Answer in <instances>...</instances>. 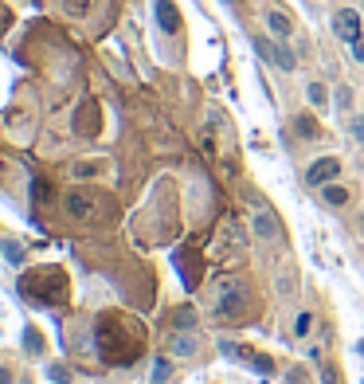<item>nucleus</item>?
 <instances>
[{
  "label": "nucleus",
  "mask_w": 364,
  "mask_h": 384,
  "mask_svg": "<svg viewBox=\"0 0 364 384\" xmlns=\"http://www.w3.org/2000/svg\"><path fill=\"white\" fill-rule=\"evenodd\" d=\"M145 353V325L126 314L99 318V357L106 364H133Z\"/></svg>",
  "instance_id": "obj_1"
},
{
  "label": "nucleus",
  "mask_w": 364,
  "mask_h": 384,
  "mask_svg": "<svg viewBox=\"0 0 364 384\" xmlns=\"http://www.w3.org/2000/svg\"><path fill=\"white\" fill-rule=\"evenodd\" d=\"M20 294L36 306H63L67 302V275L59 266H40V271H28L20 283Z\"/></svg>",
  "instance_id": "obj_2"
},
{
  "label": "nucleus",
  "mask_w": 364,
  "mask_h": 384,
  "mask_svg": "<svg viewBox=\"0 0 364 384\" xmlns=\"http://www.w3.org/2000/svg\"><path fill=\"white\" fill-rule=\"evenodd\" d=\"M251 306V286L239 275H224L216 283V314L219 318H243V310Z\"/></svg>",
  "instance_id": "obj_3"
},
{
  "label": "nucleus",
  "mask_w": 364,
  "mask_h": 384,
  "mask_svg": "<svg viewBox=\"0 0 364 384\" xmlns=\"http://www.w3.org/2000/svg\"><path fill=\"white\" fill-rule=\"evenodd\" d=\"M102 208H106V200L99 192H90V188H75L67 197V212L75 220H94V216H102Z\"/></svg>",
  "instance_id": "obj_4"
},
{
  "label": "nucleus",
  "mask_w": 364,
  "mask_h": 384,
  "mask_svg": "<svg viewBox=\"0 0 364 384\" xmlns=\"http://www.w3.org/2000/svg\"><path fill=\"white\" fill-rule=\"evenodd\" d=\"M219 353L231 357V361H247V364H255L259 373H275V361L266 353H255V349H247V345H235V341H219Z\"/></svg>",
  "instance_id": "obj_5"
},
{
  "label": "nucleus",
  "mask_w": 364,
  "mask_h": 384,
  "mask_svg": "<svg viewBox=\"0 0 364 384\" xmlns=\"http://www.w3.org/2000/svg\"><path fill=\"white\" fill-rule=\"evenodd\" d=\"M251 227H255V236L263 243H282V224H278V216L270 208H255L251 212Z\"/></svg>",
  "instance_id": "obj_6"
},
{
  "label": "nucleus",
  "mask_w": 364,
  "mask_h": 384,
  "mask_svg": "<svg viewBox=\"0 0 364 384\" xmlns=\"http://www.w3.org/2000/svg\"><path fill=\"white\" fill-rule=\"evenodd\" d=\"M255 51L263 55L266 63H275L278 71H294V67H298L294 51L286 48V43H270V40H263V36H259V40H255Z\"/></svg>",
  "instance_id": "obj_7"
},
{
  "label": "nucleus",
  "mask_w": 364,
  "mask_h": 384,
  "mask_svg": "<svg viewBox=\"0 0 364 384\" xmlns=\"http://www.w3.org/2000/svg\"><path fill=\"white\" fill-rule=\"evenodd\" d=\"M333 31L341 36L344 43L364 40V20H361V12H356V8H341V12L333 16Z\"/></svg>",
  "instance_id": "obj_8"
},
{
  "label": "nucleus",
  "mask_w": 364,
  "mask_h": 384,
  "mask_svg": "<svg viewBox=\"0 0 364 384\" xmlns=\"http://www.w3.org/2000/svg\"><path fill=\"white\" fill-rule=\"evenodd\" d=\"M337 173H341V161H337V157H321V161H314V165H310L305 180H310L314 188H325L329 180H337Z\"/></svg>",
  "instance_id": "obj_9"
},
{
  "label": "nucleus",
  "mask_w": 364,
  "mask_h": 384,
  "mask_svg": "<svg viewBox=\"0 0 364 384\" xmlns=\"http://www.w3.org/2000/svg\"><path fill=\"white\" fill-rule=\"evenodd\" d=\"M168 353L173 357H196L200 353V337L196 334H168Z\"/></svg>",
  "instance_id": "obj_10"
},
{
  "label": "nucleus",
  "mask_w": 364,
  "mask_h": 384,
  "mask_svg": "<svg viewBox=\"0 0 364 384\" xmlns=\"http://www.w3.org/2000/svg\"><path fill=\"white\" fill-rule=\"evenodd\" d=\"M266 28H270L275 40H290V36H294V20L278 8H266Z\"/></svg>",
  "instance_id": "obj_11"
},
{
  "label": "nucleus",
  "mask_w": 364,
  "mask_h": 384,
  "mask_svg": "<svg viewBox=\"0 0 364 384\" xmlns=\"http://www.w3.org/2000/svg\"><path fill=\"white\" fill-rule=\"evenodd\" d=\"M157 24L165 31H180V16H177V8H173L168 0H157Z\"/></svg>",
  "instance_id": "obj_12"
},
{
  "label": "nucleus",
  "mask_w": 364,
  "mask_h": 384,
  "mask_svg": "<svg viewBox=\"0 0 364 384\" xmlns=\"http://www.w3.org/2000/svg\"><path fill=\"white\" fill-rule=\"evenodd\" d=\"M168 376H173V353L153 361V373H149V381H153V384H165Z\"/></svg>",
  "instance_id": "obj_13"
},
{
  "label": "nucleus",
  "mask_w": 364,
  "mask_h": 384,
  "mask_svg": "<svg viewBox=\"0 0 364 384\" xmlns=\"http://www.w3.org/2000/svg\"><path fill=\"white\" fill-rule=\"evenodd\" d=\"M294 129L302 134V138H317V134H321V126H317L310 114H294Z\"/></svg>",
  "instance_id": "obj_14"
},
{
  "label": "nucleus",
  "mask_w": 364,
  "mask_h": 384,
  "mask_svg": "<svg viewBox=\"0 0 364 384\" xmlns=\"http://www.w3.org/2000/svg\"><path fill=\"white\" fill-rule=\"evenodd\" d=\"M24 349H28L31 357L43 353V337H40V329H36V325H28V329H24Z\"/></svg>",
  "instance_id": "obj_15"
},
{
  "label": "nucleus",
  "mask_w": 364,
  "mask_h": 384,
  "mask_svg": "<svg viewBox=\"0 0 364 384\" xmlns=\"http://www.w3.org/2000/svg\"><path fill=\"white\" fill-rule=\"evenodd\" d=\"M0 255L8 259V263H24V243H20V239H4Z\"/></svg>",
  "instance_id": "obj_16"
},
{
  "label": "nucleus",
  "mask_w": 364,
  "mask_h": 384,
  "mask_svg": "<svg viewBox=\"0 0 364 384\" xmlns=\"http://www.w3.org/2000/svg\"><path fill=\"white\" fill-rule=\"evenodd\" d=\"M325 200H329L333 208H344L349 204V192H344L341 185H325Z\"/></svg>",
  "instance_id": "obj_17"
},
{
  "label": "nucleus",
  "mask_w": 364,
  "mask_h": 384,
  "mask_svg": "<svg viewBox=\"0 0 364 384\" xmlns=\"http://www.w3.org/2000/svg\"><path fill=\"white\" fill-rule=\"evenodd\" d=\"M305 99H310V106H325V102H329V94H325L321 83H310V87H305Z\"/></svg>",
  "instance_id": "obj_18"
},
{
  "label": "nucleus",
  "mask_w": 364,
  "mask_h": 384,
  "mask_svg": "<svg viewBox=\"0 0 364 384\" xmlns=\"http://www.w3.org/2000/svg\"><path fill=\"white\" fill-rule=\"evenodd\" d=\"M48 376H51L55 384H67V381H71V373L63 369V364H51V369H48Z\"/></svg>",
  "instance_id": "obj_19"
},
{
  "label": "nucleus",
  "mask_w": 364,
  "mask_h": 384,
  "mask_svg": "<svg viewBox=\"0 0 364 384\" xmlns=\"http://www.w3.org/2000/svg\"><path fill=\"white\" fill-rule=\"evenodd\" d=\"M0 384H16V373H12V364H0Z\"/></svg>",
  "instance_id": "obj_20"
},
{
  "label": "nucleus",
  "mask_w": 364,
  "mask_h": 384,
  "mask_svg": "<svg viewBox=\"0 0 364 384\" xmlns=\"http://www.w3.org/2000/svg\"><path fill=\"white\" fill-rule=\"evenodd\" d=\"M196 322V314H192V310H177V325H192Z\"/></svg>",
  "instance_id": "obj_21"
},
{
  "label": "nucleus",
  "mask_w": 364,
  "mask_h": 384,
  "mask_svg": "<svg viewBox=\"0 0 364 384\" xmlns=\"http://www.w3.org/2000/svg\"><path fill=\"white\" fill-rule=\"evenodd\" d=\"M310 322H314L310 314H302V318H298V337H305V334H310Z\"/></svg>",
  "instance_id": "obj_22"
},
{
  "label": "nucleus",
  "mask_w": 364,
  "mask_h": 384,
  "mask_svg": "<svg viewBox=\"0 0 364 384\" xmlns=\"http://www.w3.org/2000/svg\"><path fill=\"white\" fill-rule=\"evenodd\" d=\"M75 173H79V177H94V173H102V165H79Z\"/></svg>",
  "instance_id": "obj_23"
},
{
  "label": "nucleus",
  "mask_w": 364,
  "mask_h": 384,
  "mask_svg": "<svg viewBox=\"0 0 364 384\" xmlns=\"http://www.w3.org/2000/svg\"><path fill=\"white\" fill-rule=\"evenodd\" d=\"M353 138L364 141V118H353Z\"/></svg>",
  "instance_id": "obj_24"
},
{
  "label": "nucleus",
  "mask_w": 364,
  "mask_h": 384,
  "mask_svg": "<svg viewBox=\"0 0 364 384\" xmlns=\"http://www.w3.org/2000/svg\"><path fill=\"white\" fill-rule=\"evenodd\" d=\"M353 55H356V63H364V40L353 43Z\"/></svg>",
  "instance_id": "obj_25"
},
{
  "label": "nucleus",
  "mask_w": 364,
  "mask_h": 384,
  "mask_svg": "<svg viewBox=\"0 0 364 384\" xmlns=\"http://www.w3.org/2000/svg\"><path fill=\"white\" fill-rule=\"evenodd\" d=\"M321 384H337V373H325L321 369Z\"/></svg>",
  "instance_id": "obj_26"
},
{
  "label": "nucleus",
  "mask_w": 364,
  "mask_h": 384,
  "mask_svg": "<svg viewBox=\"0 0 364 384\" xmlns=\"http://www.w3.org/2000/svg\"><path fill=\"white\" fill-rule=\"evenodd\" d=\"M294 381H298V384H305V381H302V373H294V376H290V384H294Z\"/></svg>",
  "instance_id": "obj_27"
}]
</instances>
